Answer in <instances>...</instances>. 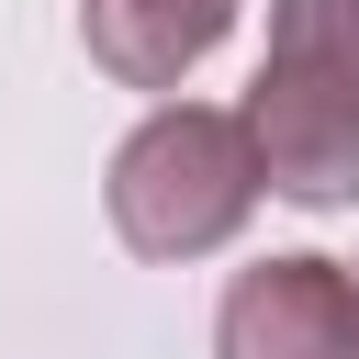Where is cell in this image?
Wrapping results in <instances>:
<instances>
[{"instance_id": "cell-2", "label": "cell", "mask_w": 359, "mask_h": 359, "mask_svg": "<svg viewBox=\"0 0 359 359\" xmlns=\"http://www.w3.org/2000/svg\"><path fill=\"white\" fill-rule=\"evenodd\" d=\"M247 146H258V180L303 213H337L359 191V90L348 79H314V67H269L258 56V90L236 101Z\"/></svg>"}, {"instance_id": "cell-3", "label": "cell", "mask_w": 359, "mask_h": 359, "mask_svg": "<svg viewBox=\"0 0 359 359\" xmlns=\"http://www.w3.org/2000/svg\"><path fill=\"white\" fill-rule=\"evenodd\" d=\"M213 359H359L348 258H258L213 314Z\"/></svg>"}, {"instance_id": "cell-1", "label": "cell", "mask_w": 359, "mask_h": 359, "mask_svg": "<svg viewBox=\"0 0 359 359\" xmlns=\"http://www.w3.org/2000/svg\"><path fill=\"white\" fill-rule=\"evenodd\" d=\"M258 146L213 101H168L112 146V236L135 258H213L258 213Z\"/></svg>"}, {"instance_id": "cell-5", "label": "cell", "mask_w": 359, "mask_h": 359, "mask_svg": "<svg viewBox=\"0 0 359 359\" xmlns=\"http://www.w3.org/2000/svg\"><path fill=\"white\" fill-rule=\"evenodd\" d=\"M269 67H314L359 90V0H269Z\"/></svg>"}, {"instance_id": "cell-6", "label": "cell", "mask_w": 359, "mask_h": 359, "mask_svg": "<svg viewBox=\"0 0 359 359\" xmlns=\"http://www.w3.org/2000/svg\"><path fill=\"white\" fill-rule=\"evenodd\" d=\"M348 303H359V258H348Z\"/></svg>"}, {"instance_id": "cell-4", "label": "cell", "mask_w": 359, "mask_h": 359, "mask_svg": "<svg viewBox=\"0 0 359 359\" xmlns=\"http://www.w3.org/2000/svg\"><path fill=\"white\" fill-rule=\"evenodd\" d=\"M224 34H236V0H79V45L123 90H180Z\"/></svg>"}]
</instances>
